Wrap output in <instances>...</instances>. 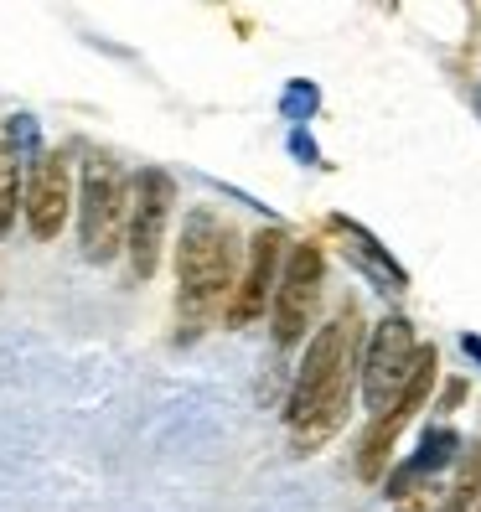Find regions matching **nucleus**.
I'll use <instances>...</instances> for the list:
<instances>
[{
    "label": "nucleus",
    "mask_w": 481,
    "mask_h": 512,
    "mask_svg": "<svg viewBox=\"0 0 481 512\" xmlns=\"http://www.w3.org/2000/svg\"><path fill=\"white\" fill-rule=\"evenodd\" d=\"M450 481L440 471H399L394 476V512H445Z\"/></svg>",
    "instance_id": "10"
},
{
    "label": "nucleus",
    "mask_w": 481,
    "mask_h": 512,
    "mask_svg": "<svg viewBox=\"0 0 481 512\" xmlns=\"http://www.w3.org/2000/svg\"><path fill=\"white\" fill-rule=\"evenodd\" d=\"M238 228L213 213V207H192L182 223V244H176V311H182V337L228 311L238 290Z\"/></svg>",
    "instance_id": "2"
},
{
    "label": "nucleus",
    "mask_w": 481,
    "mask_h": 512,
    "mask_svg": "<svg viewBox=\"0 0 481 512\" xmlns=\"http://www.w3.org/2000/svg\"><path fill=\"white\" fill-rule=\"evenodd\" d=\"M290 238L285 228H259L254 233V244H249V264H244V275H238V290L228 300V326H254L269 306H275V285H280V269H285V249Z\"/></svg>",
    "instance_id": "8"
},
{
    "label": "nucleus",
    "mask_w": 481,
    "mask_h": 512,
    "mask_svg": "<svg viewBox=\"0 0 481 512\" xmlns=\"http://www.w3.org/2000/svg\"><path fill=\"white\" fill-rule=\"evenodd\" d=\"M476 502H481V440L466 450L456 476H450V507L445 512H476Z\"/></svg>",
    "instance_id": "12"
},
{
    "label": "nucleus",
    "mask_w": 481,
    "mask_h": 512,
    "mask_svg": "<svg viewBox=\"0 0 481 512\" xmlns=\"http://www.w3.org/2000/svg\"><path fill=\"white\" fill-rule=\"evenodd\" d=\"M357 311L342 306L337 321L316 326V337L306 347V363L295 373L290 388V445L295 456H311L347 425V404H352V357H357Z\"/></svg>",
    "instance_id": "1"
},
{
    "label": "nucleus",
    "mask_w": 481,
    "mask_h": 512,
    "mask_svg": "<svg viewBox=\"0 0 481 512\" xmlns=\"http://www.w3.org/2000/svg\"><path fill=\"white\" fill-rule=\"evenodd\" d=\"M321 280H326V254L321 244H290L280 285H275V342L295 347L316 321V300H321Z\"/></svg>",
    "instance_id": "6"
},
{
    "label": "nucleus",
    "mask_w": 481,
    "mask_h": 512,
    "mask_svg": "<svg viewBox=\"0 0 481 512\" xmlns=\"http://www.w3.org/2000/svg\"><path fill=\"white\" fill-rule=\"evenodd\" d=\"M435 373H440V352H435V347H419L414 373H409V383L399 388V399L388 404L373 425H368V435H363V450H357V476H363V481H383L388 461H394V450H399V435L414 425V414L425 409V399H430Z\"/></svg>",
    "instance_id": "4"
},
{
    "label": "nucleus",
    "mask_w": 481,
    "mask_h": 512,
    "mask_svg": "<svg viewBox=\"0 0 481 512\" xmlns=\"http://www.w3.org/2000/svg\"><path fill=\"white\" fill-rule=\"evenodd\" d=\"M476 512H481V502H476Z\"/></svg>",
    "instance_id": "14"
},
{
    "label": "nucleus",
    "mask_w": 481,
    "mask_h": 512,
    "mask_svg": "<svg viewBox=\"0 0 481 512\" xmlns=\"http://www.w3.org/2000/svg\"><path fill=\"white\" fill-rule=\"evenodd\" d=\"M466 352H471V357H481V342H476V337H466Z\"/></svg>",
    "instance_id": "13"
},
{
    "label": "nucleus",
    "mask_w": 481,
    "mask_h": 512,
    "mask_svg": "<svg viewBox=\"0 0 481 512\" xmlns=\"http://www.w3.org/2000/svg\"><path fill=\"white\" fill-rule=\"evenodd\" d=\"M130 176L119 171L114 156H88L83 161V187H78V238L94 264H109L125 249L130 233Z\"/></svg>",
    "instance_id": "3"
},
{
    "label": "nucleus",
    "mask_w": 481,
    "mask_h": 512,
    "mask_svg": "<svg viewBox=\"0 0 481 512\" xmlns=\"http://www.w3.org/2000/svg\"><path fill=\"white\" fill-rule=\"evenodd\" d=\"M68 207H73V166H68V150H47V156L32 166L26 176V223L42 244H52L68 223Z\"/></svg>",
    "instance_id": "9"
},
{
    "label": "nucleus",
    "mask_w": 481,
    "mask_h": 512,
    "mask_svg": "<svg viewBox=\"0 0 481 512\" xmlns=\"http://www.w3.org/2000/svg\"><path fill=\"white\" fill-rule=\"evenodd\" d=\"M171 207H176V182H171L161 166H145V171L135 176V187H130V233H125L135 280H150V275H156L161 249H166Z\"/></svg>",
    "instance_id": "5"
},
{
    "label": "nucleus",
    "mask_w": 481,
    "mask_h": 512,
    "mask_svg": "<svg viewBox=\"0 0 481 512\" xmlns=\"http://www.w3.org/2000/svg\"><path fill=\"white\" fill-rule=\"evenodd\" d=\"M414 357H419V342H414V326L409 316H383L368 337V357H363V399L373 409V419L399 399V388L409 383L414 373Z\"/></svg>",
    "instance_id": "7"
},
{
    "label": "nucleus",
    "mask_w": 481,
    "mask_h": 512,
    "mask_svg": "<svg viewBox=\"0 0 481 512\" xmlns=\"http://www.w3.org/2000/svg\"><path fill=\"white\" fill-rule=\"evenodd\" d=\"M26 207V192H21V150H16V130L0 125V238L11 233L16 213Z\"/></svg>",
    "instance_id": "11"
}]
</instances>
